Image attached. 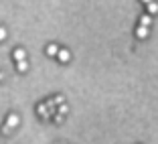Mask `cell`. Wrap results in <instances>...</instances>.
Segmentation results:
<instances>
[{
	"instance_id": "1",
	"label": "cell",
	"mask_w": 158,
	"mask_h": 144,
	"mask_svg": "<svg viewBox=\"0 0 158 144\" xmlns=\"http://www.w3.org/2000/svg\"><path fill=\"white\" fill-rule=\"evenodd\" d=\"M19 116H16V114H10L8 116V120H6V126H4V130H10V128H16V126H19Z\"/></svg>"
},
{
	"instance_id": "2",
	"label": "cell",
	"mask_w": 158,
	"mask_h": 144,
	"mask_svg": "<svg viewBox=\"0 0 158 144\" xmlns=\"http://www.w3.org/2000/svg\"><path fill=\"white\" fill-rule=\"evenodd\" d=\"M39 116H41L43 118V120H49V118H51L53 116V114H51V112H49V108H47V104H41V106H39Z\"/></svg>"
},
{
	"instance_id": "3",
	"label": "cell",
	"mask_w": 158,
	"mask_h": 144,
	"mask_svg": "<svg viewBox=\"0 0 158 144\" xmlns=\"http://www.w3.org/2000/svg\"><path fill=\"white\" fill-rule=\"evenodd\" d=\"M59 51H61L59 45H55V43L47 45V55H49V57H57V55H59Z\"/></svg>"
},
{
	"instance_id": "4",
	"label": "cell",
	"mask_w": 158,
	"mask_h": 144,
	"mask_svg": "<svg viewBox=\"0 0 158 144\" xmlns=\"http://www.w3.org/2000/svg\"><path fill=\"white\" fill-rule=\"evenodd\" d=\"M12 57L16 59V63H19V61H27V53H24V49H14Z\"/></svg>"
},
{
	"instance_id": "5",
	"label": "cell",
	"mask_w": 158,
	"mask_h": 144,
	"mask_svg": "<svg viewBox=\"0 0 158 144\" xmlns=\"http://www.w3.org/2000/svg\"><path fill=\"white\" fill-rule=\"evenodd\" d=\"M148 33H150L148 27H138V28H136V37H138V39H146Z\"/></svg>"
},
{
	"instance_id": "6",
	"label": "cell",
	"mask_w": 158,
	"mask_h": 144,
	"mask_svg": "<svg viewBox=\"0 0 158 144\" xmlns=\"http://www.w3.org/2000/svg\"><path fill=\"white\" fill-rule=\"evenodd\" d=\"M57 57H59V61H61V63H67V61L71 59V53L67 51V49H61V51H59V55H57Z\"/></svg>"
},
{
	"instance_id": "7",
	"label": "cell",
	"mask_w": 158,
	"mask_h": 144,
	"mask_svg": "<svg viewBox=\"0 0 158 144\" xmlns=\"http://www.w3.org/2000/svg\"><path fill=\"white\" fill-rule=\"evenodd\" d=\"M150 24H152V16H150V14H142V16H140V27L150 28Z\"/></svg>"
},
{
	"instance_id": "8",
	"label": "cell",
	"mask_w": 158,
	"mask_h": 144,
	"mask_svg": "<svg viewBox=\"0 0 158 144\" xmlns=\"http://www.w3.org/2000/svg\"><path fill=\"white\" fill-rule=\"evenodd\" d=\"M146 8H148V14H156L158 12V2H150Z\"/></svg>"
},
{
	"instance_id": "9",
	"label": "cell",
	"mask_w": 158,
	"mask_h": 144,
	"mask_svg": "<svg viewBox=\"0 0 158 144\" xmlns=\"http://www.w3.org/2000/svg\"><path fill=\"white\" fill-rule=\"evenodd\" d=\"M16 69H19L20 73H24V71L28 69V63H27V61H19V63H16Z\"/></svg>"
},
{
	"instance_id": "10",
	"label": "cell",
	"mask_w": 158,
	"mask_h": 144,
	"mask_svg": "<svg viewBox=\"0 0 158 144\" xmlns=\"http://www.w3.org/2000/svg\"><path fill=\"white\" fill-rule=\"evenodd\" d=\"M57 114H63V116H65V114H67V106H65V104H63V106H59V108H57Z\"/></svg>"
},
{
	"instance_id": "11",
	"label": "cell",
	"mask_w": 158,
	"mask_h": 144,
	"mask_svg": "<svg viewBox=\"0 0 158 144\" xmlns=\"http://www.w3.org/2000/svg\"><path fill=\"white\" fill-rule=\"evenodd\" d=\"M55 104H57V106H63V104H65V98H63V95H57V98H55Z\"/></svg>"
},
{
	"instance_id": "12",
	"label": "cell",
	"mask_w": 158,
	"mask_h": 144,
	"mask_svg": "<svg viewBox=\"0 0 158 144\" xmlns=\"http://www.w3.org/2000/svg\"><path fill=\"white\" fill-rule=\"evenodd\" d=\"M6 35H8V33H6V28H4V27H0V41H4Z\"/></svg>"
},
{
	"instance_id": "13",
	"label": "cell",
	"mask_w": 158,
	"mask_h": 144,
	"mask_svg": "<svg viewBox=\"0 0 158 144\" xmlns=\"http://www.w3.org/2000/svg\"><path fill=\"white\" fill-rule=\"evenodd\" d=\"M55 122H57V124H61V122H63V114H57V116H55Z\"/></svg>"
},
{
	"instance_id": "14",
	"label": "cell",
	"mask_w": 158,
	"mask_h": 144,
	"mask_svg": "<svg viewBox=\"0 0 158 144\" xmlns=\"http://www.w3.org/2000/svg\"><path fill=\"white\" fill-rule=\"evenodd\" d=\"M142 2H144V4H146V6H148V4H150V2H154V0H142Z\"/></svg>"
}]
</instances>
